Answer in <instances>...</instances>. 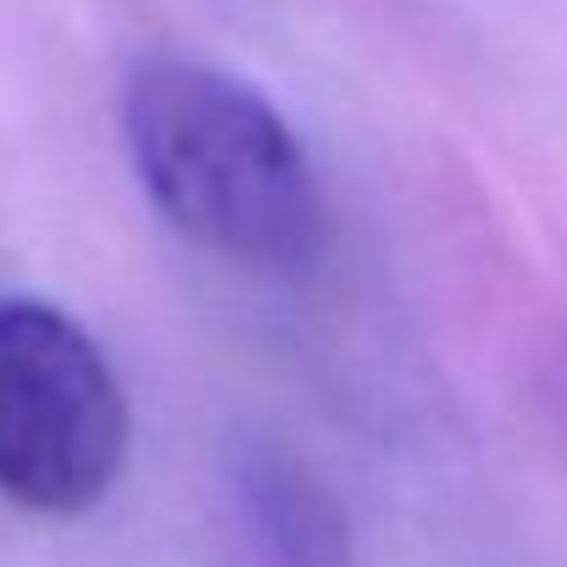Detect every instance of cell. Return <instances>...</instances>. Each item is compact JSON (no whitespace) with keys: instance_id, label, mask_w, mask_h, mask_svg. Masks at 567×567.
I'll return each mask as SVG.
<instances>
[{"instance_id":"7a4b0ae2","label":"cell","mask_w":567,"mask_h":567,"mask_svg":"<svg viewBox=\"0 0 567 567\" xmlns=\"http://www.w3.org/2000/svg\"><path fill=\"white\" fill-rule=\"evenodd\" d=\"M123 456L128 395L106 351L62 307L0 296V495L79 517L117 484Z\"/></svg>"},{"instance_id":"3957f363","label":"cell","mask_w":567,"mask_h":567,"mask_svg":"<svg viewBox=\"0 0 567 567\" xmlns=\"http://www.w3.org/2000/svg\"><path fill=\"white\" fill-rule=\"evenodd\" d=\"M245 523L272 567H346V517L290 462H256L239 484Z\"/></svg>"},{"instance_id":"6da1fadb","label":"cell","mask_w":567,"mask_h":567,"mask_svg":"<svg viewBox=\"0 0 567 567\" xmlns=\"http://www.w3.org/2000/svg\"><path fill=\"white\" fill-rule=\"evenodd\" d=\"M123 145L151 206L239 267H307L329 239L323 184L284 112L245 79L151 56L123 84Z\"/></svg>"}]
</instances>
